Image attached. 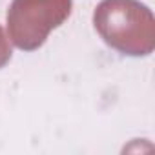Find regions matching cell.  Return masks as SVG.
I'll use <instances>...</instances> for the list:
<instances>
[{
	"label": "cell",
	"instance_id": "7a4b0ae2",
	"mask_svg": "<svg viewBox=\"0 0 155 155\" xmlns=\"http://www.w3.org/2000/svg\"><path fill=\"white\" fill-rule=\"evenodd\" d=\"M69 0H15L9 11L13 40L24 49L40 46L48 31L69 13Z\"/></svg>",
	"mask_w": 155,
	"mask_h": 155
},
{
	"label": "cell",
	"instance_id": "6da1fadb",
	"mask_svg": "<svg viewBox=\"0 0 155 155\" xmlns=\"http://www.w3.org/2000/svg\"><path fill=\"white\" fill-rule=\"evenodd\" d=\"M95 26L108 44L124 53L146 55L153 48L151 13L135 0H104L95 13Z\"/></svg>",
	"mask_w": 155,
	"mask_h": 155
}]
</instances>
